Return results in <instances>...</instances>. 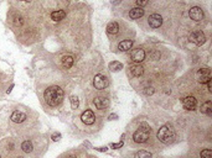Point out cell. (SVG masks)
I'll return each instance as SVG.
<instances>
[{
    "mask_svg": "<svg viewBox=\"0 0 212 158\" xmlns=\"http://www.w3.org/2000/svg\"><path fill=\"white\" fill-rule=\"evenodd\" d=\"M123 69V64L118 61H113L109 63V71L110 72H119Z\"/></svg>",
    "mask_w": 212,
    "mask_h": 158,
    "instance_id": "obj_20",
    "label": "cell"
},
{
    "mask_svg": "<svg viewBox=\"0 0 212 158\" xmlns=\"http://www.w3.org/2000/svg\"><path fill=\"white\" fill-rule=\"evenodd\" d=\"M149 132H150V126L148 124H143L133 135V140L136 143H144L149 138Z\"/></svg>",
    "mask_w": 212,
    "mask_h": 158,
    "instance_id": "obj_3",
    "label": "cell"
},
{
    "mask_svg": "<svg viewBox=\"0 0 212 158\" xmlns=\"http://www.w3.org/2000/svg\"><path fill=\"white\" fill-rule=\"evenodd\" d=\"M182 105L186 110H195L197 105V100L193 96H186L182 99Z\"/></svg>",
    "mask_w": 212,
    "mask_h": 158,
    "instance_id": "obj_12",
    "label": "cell"
},
{
    "mask_svg": "<svg viewBox=\"0 0 212 158\" xmlns=\"http://www.w3.org/2000/svg\"><path fill=\"white\" fill-rule=\"evenodd\" d=\"M60 138H61V135L60 133H53L52 135V141H60Z\"/></svg>",
    "mask_w": 212,
    "mask_h": 158,
    "instance_id": "obj_29",
    "label": "cell"
},
{
    "mask_svg": "<svg viewBox=\"0 0 212 158\" xmlns=\"http://www.w3.org/2000/svg\"><path fill=\"white\" fill-rule=\"evenodd\" d=\"M132 47H133L132 40H123L122 42L118 45V48H119V51H122V52H127V51L132 49Z\"/></svg>",
    "mask_w": 212,
    "mask_h": 158,
    "instance_id": "obj_14",
    "label": "cell"
},
{
    "mask_svg": "<svg viewBox=\"0 0 212 158\" xmlns=\"http://www.w3.org/2000/svg\"><path fill=\"white\" fill-rule=\"evenodd\" d=\"M175 130L170 125H164L158 131V138L163 143H171L175 140Z\"/></svg>",
    "mask_w": 212,
    "mask_h": 158,
    "instance_id": "obj_2",
    "label": "cell"
},
{
    "mask_svg": "<svg viewBox=\"0 0 212 158\" xmlns=\"http://www.w3.org/2000/svg\"><path fill=\"white\" fill-rule=\"evenodd\" d=\"M62 64L64 68H71L73 64H75V59L71 56H66V57L62 58Z\"/></svg>",
    "mask_w": 212,
    "mask_h": 158,
    "instance_id": "obj_21",
    "label": "cell"
},
{
    "mask_svg": "<svg viewBox=\"0 0 212 158\" xmlns=\"http://www.w3.org/2000/svg\"><path fill=\"white\" fill-rule=\"evenodd\" d=\"M148 22L153 29H158V27H160L163 25V17H161L159 14H151V15L148 17Z\"/></svg>",
    "mask_w": 212,
    "mask_h": 158,
    "instance_id": "obj_8",
    "label": "cell"
},
{
    "mask_svg": "<svg viewBox=\"0 0 212 158\" xmlns=\"http://www.w3.org/2000/svg\"><path fill=\"white\" fill-rule=\"evenodd\" d=\"M130 58L133 62L135 63H141L145 59V51L143 48H136L133 49V52L130 53Z\"/></svg>",
    "mask_w": 212,
    "mask_h": 158,
    "instance_id": "obj_7",
    "label": "cell"
},
{
    "mask_svg": "<svg viewBox=\"0 0 212 158\" xmlns=\"http://www.w3.org/2000/svg\"><path fill=\"white\" fill-rule=\"evenodd\" d=\"M190 41H191L192 43L197 45V46L204 45L205 41H206L205 34L202 31H195V32H192V34L190 35Z\"/></svg>",
    "mask_w": 212,
    "mask_h": 158,
    "instance_id": "obj_6",
    "label": "cell"
},
{
    "mask_svg": "<svg viewBox=\"0 0 212 158\" xmlns=\"http://www.w3.org/2000/svg\"><path fill=\"white\" fill-rule=\"evenodd\" d=\"M108 84H109L108 79L105 76H103V74H97L93 79V85H94L96 89H98V90L105 89V88L108 87Z\"/></svg>",
    "mask_w": 212,
    "mask_h": 158,
    "instance_id": "obj_4",
    "label": "cell"
},
{
    "mask_svg": "<svg viewBox=\"0 0 212 158\" xmlns=\"http://www.w3.org/2000/svg\"><path fill=\"white\" fill-rule=\"evenodd\" d=\"M188 15L192 19L193 21H201L202 19H204V11H202V9L199 8V6H193L190 9V12H188Z\"/></svg>",
    "mask_w": 212,
    "mask_h": 158,
    "instance_id": "obj_9",
    "label": "cell"
},
{
    "mask_svg": "<svg viewBox=\"0 0 212 158\" xmlns=\"http://www.w3.org/2000/svg\"><path fill=\"white\" fill-rule=\"evenodd\" d=\"M130 73L133 74V77H140V76H143V73H144V69H143V67L139 66V64H133L130 67Z\"/></svg>",
    "mask_w": 212,
    "mask_h": 158,
    "instance_id": "obj_16",
    "label": "cell"
},
{
    "mask_svg": "<svg viewBox=\"0 0 212 158\" xmlns=\"http://www.w3.org/2000/svg\"><path fill=\"white\" fill-rule=\"evenodd\" d=\"M11 120L16 124H21L26 120V115L24 113H21V111H14L11 114Z\"/></svg>",
    "mask_w": 212,
    "mask_h": 158,
    "instance_id": "obj_13",
    "label": "cell"
},
{
    "mask_svg": "<svg viewBox=\"0 0 212 158\" xmlns=\"http://www.w3.org/2000/svg\"><path fill=\"white\" fill-rule=\"evenodd\" d=\"M93 104L98 110H104L109 106V100L107 98H103V96H97L93 100Z\"/></svg>",
    "mask_w": 212,
    "mask_h": 158,
    "instance_id": "obj_11",
    "label": "cell"
},
{
    "mask_svg": "<svg viewBox=\"0 0 212 158\" xmlns=\"http://www.w3.org/2000/svg\"><path fill=\"white\" fill-rule=\"evenodd\" d=\"M143 15H144V10L143 8H134L129 11V16L130 19H140Z\"/></svg>",
    "mask_w": 212,
    "mask_h": 158,
    "instance_id": "obj_15",
    "label": "cell"
},
{
    "mask_svg": "<svg viewBox=\"0 0 212 158\" xmlns=\"http://www.w3.org/2000/svg\"><path fill=\"white\" fill-rule=\"evenodd\" d=\"M17 158H22V157H17Z\"/></svg>",
    "mask_w": 212,
    "mask_h": 158,
    "instance_id": "obj_39",
    "label": "cell"
},
{
    "mask_svg": "<svg viewBox=\"0 0 212 158\" xmlns=\"http://www.w3.org/2000/svg\"><path fill=\"white\" fill-rule=\"evenodd\" d=\"M196 77H197L199 83H202V84H205V83L211 80V71H210V68H201V69H199Z\"/></svg>",
    "mask_w": 212,
    "mask_h": 158,
    "instance_id": "obj_5",
    "label": "cell"
},
{
    "mask_svg": "<svg viewBox=\"0 0 212 158\" xmlns=\"http://www.w3.org/2000/svg\"><path fill=\"white\" fill-rule=\"evenodd\" d=\"M201 113L209 115V116L212 115V103H211L210 100L206 101L205 104H202V106H201Z\"/></svg>",
    "mask_w": 212,
    "mask_h": 158,
    "instance_id": "obj_19",
    "label": "cell"
},
{
    "mask_svg": "<svg viewBox=\"0 0 212 158\" xmlns=\"http://www.w3.org/2000/svg\"><path fill=\"white\" fill-rule=\"evenodd\" d=\"M112 148H121V147H123V141H121V142H118V143H112Z\"/></svg>",
    "mask_w": 212,
    "mask_h": 158,
    "instance_id": "obj_28",
    "label": "cell"
},
{
    "mask_svg": "<svg viewBox=\"0 0 212 158\" xmlns=\"http://www.w3.org/2000/svg\"><path fill=\"white\" fill-rule=\"evenodd\" d=\"M64 158H77L76 156H73V155H70V156H66Z\"/></svg>",
    "mask_w": 212,
    "mask_h": 158,
    "instance_id": "obj_36",
    "label": "cell"
},
{
    "mask_svg": "<svg viewBox=\"0 0 212 158\" xmlns=\"http://www.w3.org/2000/svg\"><path fill=\"white\" fill-rule=\"evenodd\" d=\"M22 1H27V3H30V1H32V0H22Z\"/></svg>",
    "mask_w": 212,
    "mask_h": 158,
    "instance_id": "obj_38",
    "label": "cell"
},
{
    "mask_svg": "<svg viewBox=\"0 0 212 158\" xmlns=\"http://www.w3.org/2000/svg\"><path fill=\"white\" fill-rule=\"evenodd\" d=\"M117 117H118V116L116 114H112V115L109 116V120H117Z\"/></svg>",
    "mask_w": 212,
    "mask_h": 158,
    "instance_id": "obj_32",
    "label": "cell"
},
{
    "mask_svg": "<svg viewBox=\"0 0 212 158\" xmlns=\"http://www.w3.org/2000/svg\"><path fill=\"white\" fill-rule=\"evenodd\" d=\"M81 120H82V122L86 124V125H92L96 121V115L93 114L92 110H86L85 113L81 115Z\"/></svg>",
    "mask_w": 212,
    "mask_h": 158,
    "instance_id": "obj_10",
    "label": "cell"
},
{
    "mask_svg": "<svg viewBox=\"0 0 212 158\" xmlns=\"http://www.w3.org/2000/svg\"><path fill=\"white\" fill-rule=\"evenodd\" d=\"M32 148H34V146H32L31 141H24L21 143V150L26 153H30L32 151Z\"/></svg>",
    "mask_w": 212,
    "mask_h": 158,
    "instance_id": "obj_22",
    "label": "cell"
},
{
    "mask_svg": "<svg viewBox=\"0 0 212 158\" xmlns=\"http://www.w3.org/2000/svg\"><path fill=\"white\" fill-rule=\"evenodd\" d=\"M14 25H15V26L24 25V19H22L21 16H16L15 19H14Z\"/></svg>",
    "mask_w": 212,
    "mask_h": 158,
    "instance_id": "obj_26",
    "label": "cell"
},
{
    "mask_svg": "<svg viewBox=\"0 0 212 158\" xmlns=\"http://www.w3.org/2000/svg\"><path fill=\"white\" fill-rule=\"evenodd\" d=\"M12 88H14V85H11V87H10V88H9V89H8V94H9V93L11 91V89H12Z\"/></svg>",
    "mask_w": 212,
    "mask_h": 158,
    "instance_id": "obj_37",
    "label": "cell"
},
{
    "mask_svg": "<svg viewBox=\"0 0 212 158\" xmlns=\"http://www.w3.org/2000/svg\"><path fill=\"white\" fill-rule=\"evenodd\" d=\"M64 16H66V12H64L63 10H56V11H53L51 14V19L53 21H56V22L63 20Z\"/></svg>",
    "mask_w": 212,
    "mask_h": 158,
    "instance_id": "obj_18",
    "label": "cell"
},
{
    "mask_svg": "<svg viewBox=\"0 0 212 158\" xmlns=\"http://www.w3.org/2000/svg\"><path fill=\"white\" fill-rule=\"evenodd\" d=\"M201 158H212V151L211 150H204L201 152Z\"/></svg>",
    "mask_w": 212,
    "mask_h": 158,
    "instance_id": "obj_25",
    "label": "cell"
},
{
    "mask_svg": "<svg viewBox=\"0 0 212 158\" xmlns=\"http://www.w3.org/2000/svg\"><path fill=\"white\" fill-rule=\"evenodd\" d=\"M148 3H149V0H136V5L139 6V8L145 6Z\"/></svg>",
    "mask_w": 212,
    "mask_h": 158,
    "instance_id": "obj_27",
    "label": "cell"
},
{
    "mask_svg": "<svg viewBox=\"0 0 212 158\" xmlns=\"http://www.w3.org/2000/svg\"><path fill=\"white\" fill-rule=\"evenodd\" d=\"M207 87H209V90L211 91V90H212V84H211V80H209V82H207Z\"/></svg>",
    "mask_w": 212,
    "mask_h": 158,
    "instance_id": "obj_35",
    "label": "cell"
},
{
    "mask_svg": "<svg viewBox=\"0 0 212 158\" xmlns=\"http://www.w3.org/2000/svg\"><path fill=\"white\" fill-rule=\"evenodd\" d=\"M122 0H112V4L113 5H118V4H121Z\"/></svg>",
    "mask_w": 212,
    "mask_h": 158,
    "instance_id": "obj_33",
    "label": "cell"
},
{
    "mask_svg": "<svg viewBox=\"0 0 212 158\" xmlns=\"http://www.w3.org/2000/svg\"><path fill=\"white\" fill-rule=\"evenodd\" d=\"M150 57L156 61V59H159V57H160V53H159V52H156V53H151V54H150Z\"/></svg>",
    "mask_w": 212,
    "mask_h": 158,
    "instance_id": "obj_30",
    "label": "cell"
},
{
    "mask_svg": "<svg viewBox=\"0 0 212 158\" xmlns=\"http://www.w3.org/2000/svg\"><path fill=\"white\" fill-rule=\"evenodd\" d=\"M118 31H119V25L117 24V22L116 21L109 22L108 26H107V32H108V34L109 35H117Z\"/></svg>",
    "mask_w": 212,
    "mask_h": 158,
    "instance_id": "obj_17",
    "label": "cell"
},
{
    "mask_svg": "<svg viewBox=\"0 0 212 158\" xmlns=\"http://www.w3.org/2000/svg\"><path fill=\"white\" fill-rule=\"evenodd\" d=\"M134 158H153V155L148 151H139L135 153Z\"/></svg>",
    "mask_w": 212,
    "mask_h": 158,
    "instance_id": "obj_23",
    "label": "cell"
},
{
    "mask_svg": "<svg viewBox=\"0 0 212 158\" xmlns=\"http://www.w3.org/2000/svg\"><path fill=\"white\" fill-rule=\"evenodd\" d=\"M63 95H64L63 90L57 85L47 88V89L45 90V94H44L45 101L50 106H57V105L61 104V101L63 100Z\"/></svg>",
    "mask_w": 212,
    "mask_h": 158,
    "instance_id": "obj_1",
    "label": "cell"
},
{
    "mask_svg": "<svg viewBox=\"0 0 212 158\" xmlns=\"http://www.w3.org/2000/svg\"><path fill=\"white\" fill-rule=\"evenodd\" d=\"M71 106H72V109L73 110H76V109H78V105H80V101H78V98L76 96V95H72L71 98Z\"/></svg>",
    "mask_w": 212,
    "mask_h": 158,
    "instance_id": "obj_24",
    "label": "cell"
},
{
    "mask_svg": "<svg viewBox=\"0 0 212 158\" xmlns=\"http://www.w3.org/2000/svg\"><path fill=\"white\" fill-rule=\"evenodd\" d=\"M96 150H98V151H100V152H105V151L108 150V148H107V147H103V148L99 147V148H96Z\"/></svg>",
    "mask_w": 212,
    "mask_h": 158,
    "instance_id": "obj_34",
    "label": "cell"
},
{
    "mask_svg": "<svg viewBox=\"0 0 212 158\" xmlns=\"http://www.w3.org/2000/svg\"><path fill=\"white\" fill-rule=\"evenodd\" d=\"M145 94H154V88H146Z\"/></svg>",
    "mask_w": 212,
    "mask_h": 158,
    "instance_id": "obj_31",
    "label": "cell"
}]
</instances>
